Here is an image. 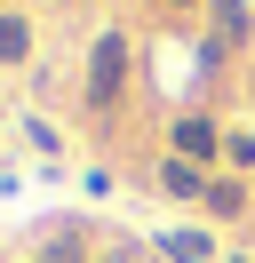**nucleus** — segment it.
I'll list each match as a JSON object with an SVG mask.
<instances>
[{"label":"nucleus","mask_w":255,"mask_h":263,"mask_svg":"<svg viewBox=\"0 0 255 263\" xmlns=\"http://www.w3.org/2000/svg\"><path fill=\"white\" fill-rule=\"evenodd\" d=\"M207 24H215V40H207V56L239 48V40L255 32V0H207Z\"/></svg>","instance_id":"f03ea898"},{"label":"nucleus","mask_w":255,"mask_h":263,"mask_svg":"<svg viewBox=\"0 0 255 263\" xmlns=\"http://www.w3.org/2000/svg\"><path fill=\"white\" fill-rule=\"evenodd\" d=\"M207 215H223V223H239V215H247V183H231V176H215L207 183V199H199Z\"/></svg>","instance_id":"423d86ee"},{"label":"nucleus","mask_w":255,"mask_h":263,"mask_svg":"<svg viewBox=\"0 0 255 263\" xmlns=\"http://www.w3.org/2000/svg\"><path fill=\"white\" fill-rule=\"evenodd\" d=\"M223 160H239V167H255V128H223Z\"/></svg>","instance_id":"1a4fd4ad"},{"label":"nucleus","mask_w":255,"mask_h":263,"mask_svg":"<svg viewBox=\"0 0 255 263\" xmlns=\"http://www.w3.org/2000/svg\"><path fill=\"white\" fill-rule=\"evenodd\" d=\"M175 152H184V160H223V128H215V120H207V112H184V120H175Z\"/></svg>","instance_id":"7ed1b4c3"},{"label":"nucleus","mask_w":255,"mask_h":263,"mask_svg":"<svg viewBox=\"0 0 255 263\" xmlns=\"http://www.w3.org/2000/svg\"><path fill=\"white\" fill-rule=\"evenodd\" d=\"M175 8H191V0H175Z\"/></svg>","instance_id":"9b49d317"},{"label":"nucleus","mask_w":255,"mask_h":263,"mask_svg":"<svg viewBox=\"0 0 255 263\" xmlns=\"http://www.w3.org/2000/svg\"><path fill=\"white\" fill-rule=\"evenodd\" d=\"M32 263H88V231L80 223H48V239H40Z\"/></svg>","instance_id":"39448f33"},{"label":"nucleus","mask_w":255,"mask_h":263,"mask_svg":"<svg viewBox=\"0 0 255 263\" xmlns=\"http://www.w3.org/2000/svg\"><path fill=\"white\" fill-rule=\"evenodd\" d=\"M159 255H168V263H223L199 231H159Z\"/></svg>","instance_id":"0eeeda50"},{"label":"nucleus","mask_w":255,"mask_h":263,"mask_svg":"<svg viewBox=\"0 0 255 263\" xmlns=\"http://www.w3.org/2000/svg\"><path fill=\"white\" fill-rule=\"evenodd\" d=\"M104 263H136V247H112V255H104Z\"/></svg>","instance_id":"9d476101"},{"label":"nucleus","mask_w":255,"mask_h":263,"mask_svg":"<svg viewBox=\"0 0 255 263\" xmlns=\"http://www.w3.org/2000/svg\"><path fill=\"white\" fill-rule=\"evenodd\" d=\"M24 56H32V24L16 8H0V64H24Z\"/></svg>","instance_id":"6e6552de"},{"label":"nucleus","mask_w":255,"mask_h":263,"mask_svg":"<svg viewBox=\"0 0 255 263\" xmlns=\"http://www.w3.org/2000/svg\"><path fill=\"white\" fill-rule=\"evenodd\" d=\"M120 80H128V32H96V48H88V112H112Z\"/></svg>","instance_id":"f257e3e1"},{"label":"nucleus","mask_w":255,"mask_h":263,"mask_svg":"<svg viewBox=\"0 0 255 263\" xmlns=\"http://www.w3.org/2000/svg\"><path fill=\"white\" fill-rule=\"evenodd\" d=\"M207 183H215V176H207L199 160H184V152L159 160V192H168V199H207Z\"/></svg>","instance_id":"20e7f679"}]
</instances>
